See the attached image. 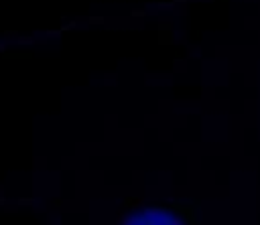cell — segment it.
<instances>
[{"label":"cell","instance_id":"6da1fadb","mask_svg":"<svg viewBox=\"0 0 260 225\" xmlns=\"http://www.w3.org/2000/svg\"><path fill=\"white\" fill-rule=\"evenodd\" d=\"M171 217H173V213L169 209L152 207V209H144L142 213H134L126 217L122 225H173Z\"/></svg>","mask_w":260,"mask_h":225},{"label":"cell","instance_id":"7a4b0ae2","mask_svg":"<svg viewBox=\"0 0 260 225\" xmlns=\"http://www.w3.org/2000/svg\"><path fill=\"white\" fill-rule=\"evenodd\" d=\"M175 2H185V0H175Z\"/></svg>","mask_w":260,"mask_h":225}]
</instances>
